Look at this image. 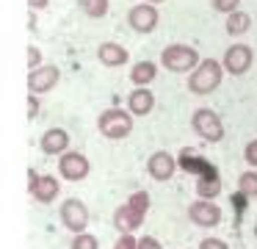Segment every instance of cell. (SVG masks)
<instances>
[{"instance_id": "1", "label": "cell", "mask_w": 257, "mask_h": 249, "mask_svg": "<svg viewBox=\"0 0 257 249\" xmlns=\"http://www.w3.org/2000/svg\"><path fill=\"white\" fill-rule=\"evenodd\" d=\"M224 77V64L218 58H202V64L188 75V92L196 97H207L221 86Z\"/></svg>"}, {"instance_id": "2", "label": "cell", "mask_w": 257, "mask_h": 249, "mask_svg": "<svg viewBox=\"0 0 257 249\" xmlns=\"http://www.w3.org/2000/svg\"><path fill=\"white\" fill-rule=\"evenodd\" d=\"M199 64H202V58L196 53V47H191V44L174 42V44H166L161 53V66L174 72V75H191Z\"/></svg>"}, {"instance_id": "3", "label": "cell", "mask_w": 257, "mask_h": 249, "mask_svg": "<svg viewBox=\"0 0 257 249\" xmlns=\"http://www.w3.org/2000/svg\"><path fill=\"white\" fill-rule=\"evenodd\" d=\"M133 119L136 116L127 108H116L113 105V108L100 111V116H97V130L105 138H111V141H122V138H127L133 133Z\"/></svg>"}, {"instance_id": "4", "label": "cell", "mask_w": 257, "mask_h": 249, "mask_svg": "<svg viewBox=\"0 0 257 249\" xmlns=\"http://www.w3.org/2000/svg\"><path fill=\"white\" fill-rule=\"evenodd\" d=\"M191 130L207 144L224 141V122L218 116V111L213 108H196L194 116H191Z\"/></svg>"}, {"instance_id": "5", "label": "cell", "mask_w": 257, "mask_h": 249, "mask_svg": "<svg viewBox=\"0 0 257 249\" xmlns=\"http://www.w3.org/2000/svg\"><path fill=\"white\" fill-rule=\"evenodd\" d=\"M58 216H61V224L67 227L72 235L86 232V227H89V221H91V213H89V208H86V202L78 197L64 199L61 208H58Z\"/></svg>"}, {"instance_id": "6", "label": "cell", "mask_w": 257, "mask_h": 249, "mask_svg": "<svg viewBox=\"0 0 257 249\" xmlns=\"http://www.w3.org/2000/svg\"><path fill=\"white\" fill-rule=\"evenodd\" d=\"M58 175L69 183H80L91 175V160L83 152H78V149H69V152H64L58 158Z\"/></svg>"}, {"instance_id": "7", "label": "cell", "mask_w": 257, "mask_h": 249, "mask_svg": "<svg viewBox=\"0 0 257 249\" xmlns=\"http://www.w3.org/2000/svg\"><path fill=\"white\" fill-rule=\"evenodd\" d=\"M221 219H224V213L213 199H194V202L188 205V221L196 224V227L210 230V227L221 224Z\"/></svg>"}, {"instance_id": "8", "label": "cell", "mask_w": 257, "mask_h": 249, "mask_svg": "<svg viewBox=\"0 0 257 249\" xmlns=\"http://www.w3.org/2000/svg\"><path fill=\"white\" fill-rule=\"evenodd\" d=\"M251 61H254V53H251L249 44H229L221 64H224V72H227V75L240 77L251 69Z\"/></svg>"}, {"instance_id": "9", "label": "cell", "mask_w": 257, "mask_h": 249, "mask_svg": "<svg viewBox=\"0 0 257 249\" xmlns=\"http://www.w3.org/2000/svg\"><path fill=\"white\" fill-rule=\"evenodd\" d=\"M161 22V14H158V6L150 3H139V6H130L127 11V25L133 28L136 33H152Z\"/></svg>"}, {"instance_id": "10", "label": "cell", "mask_w": 257, "mask_h": 249, "mask_svg": "<svg viewBox=\"0 0 257 249\" xmlns=\"http://www.w3.org/2000/svg\"><path fill=\"white\" fill-rule=\"evenodd\" d=\"M61 69L56 64H42L39 69L28 72V94H47L58 86Z\"/></svg>"}, {"instance_id": "11", "label": "cell", "mask_w": 257, "mask_h": 249, "mask_svg": "<svg viewBox=\"0 0 257 249\" xmlns=\"http://www.w3.org/2000/svg\"><path fill=\"white\" fill-rule=\"evenodd\" d=\"M174 172H177V158H174L172 152H166V149H155V152L147 158V175H150L152 180L166 183L174 177Z\"/></svg>"}, {"instance_id": "12", "label": "cell", "mask_w": 257, "mask_h": 249, "mask_svg": "<svg viewBox=\"0 0 257 249\" xmlns=\"http://www.w3.org/2000/svg\"><path fill=\"white\" fill-rule=\"evenodd\" d=\"M144 219H147L144 213L133 210L127 202H124V205H119V208L113 210V219L111 221H113V227L119 230V235H136V230L144 224Z\"/></svg>"}, {"instance_id": "13", "label": "cell", "mask_w": 257, "mask_h": 249, "mask_svg": "<svg viewBox=\"0 0 257 249\" xmlns=\"http://www.w3.org/2000/svg\"><path fill=\"white\" fill-rule=\"evenodd\" d=\"M39 149L45 155H58V158H61L64 152H69V133L64 130V127H50V130H45L39 138Z\"/></svg>"}, {"instance_id": "14", "label": "cell", "mask_w": 257, "mask_h": 249, "mask_svg": "<svg viewBox=\"0 0 257 249\" xmlns=\"http://www.w3.org/2000/svg\"><path fill=\"white\" fill-rule=\"evenodd\" d=\"M97 61L108 69H116V66H124L130 61V53L127 47H122L116 42H100L97 44Z\"/></svg>"}, {"instance_id": "15", "label": "cell", "mask_w": 257, "mask_h": 249, "mask_svg": "<svg viewBox=\"0 0 257 249\" xmlns=\"http://www.w3.org/2000/svg\"><path fill=\"white\" fill-rule=\"evenodd\" d=\"M28 191H31V197H34L36 202L50 205L53 199H58V194H61V183H58V177H53V175H39L36 186L28 188Z\"/></svg>"}, {"instance_id": "16", "label": "cell", "mask_w": 257, "mask_h": 249, "mask_svg": "<svg viewBox=\"0 0 257 249\" xmlns=\"http://www.w3.org/2000/svg\"><path fill=\"white\" fill-rule=\"evenodd\" d=\"M152 108H155V94L150 89H133L127 94V111L133 116H147L152 114Z\"/></svg>"}, {"instance_id": "17", "label": "cell", "mask_w": 257, "mask_h": 249, "mask_svg": "<svg viewBox=\"0 0 257 249\" xmlns=\"http://www.w3.org/2000/svg\"><path fill=\"white\" fill-rule=\"evenodd\" d=\"M158 77V64L155 61H136V66L130 69V83L136 89H147Z\"/></svg>"}, {"instance_id": "18", "label": "cell", "mask_w": 257, "mask_h": 249, "mask_svg": "<svg viewBox=\"0 0 257 249\" xmlns=\"http://www.w3.org/2000/svg\"><path fill=\"white\" fill-rule=\"evenodd\" d=\"M221 180H218L216 172H210V175H199L196 177V197L199 199H216L218 194H221Z\"/></svg>"}, {"instance_id": "19", "label": "cell", "mask_w": 257, "mask_h": 249, "mask_svg": "<svg viewBox=\"0 0 257 249\" xmlns=\"http://www.w3.org/2000/svg\"><path fill=\"white\" fill-rule=\"evenodd\" d=\"M251 28V17L246 14V11H235V14L227 17V22H224V31L229 33V36H243V33H249Z\"/></svg>"}, {"instance_id": "20", "label": "cell", "mask_w": 257, "mask_h": 249, "mask_svg": "<svg viewBox=\"0 0 257 249\" xmlns=\"http://www.w3.org/2000/svg\"><path fill=\"white\" fill-rule=\"evenodd\" d=\"M238 194L246 199L257 197V169H249L243 175H238Z\"/></svg>"}, {"instance_id": "21", "label": "cell", "mask_w": 257, "mask_h": 249, "mask_svg": "<svg viewBox=\"0 0 257 249\" xmlns=\"http://www.w3.org/2000/svg\"><path fill=\"white\" fill-rule=\"evenodd\" d=\"M78 6L86 17H91V20H102V17L108 14V9H111L108 0H78Z\"/></svg>"}, {"instance_id": "22", "label": "cell", "mask_w": 257, "mask_h": 249, "mask_svg": "<svg viewBox=\"0 0 257 249\" xmlns=\"http://www.w3.org/2000/svg\"><path fill=\"white\" fill-rule=\"evenodd\" d=\"M127 205H130L133 210H139V213L147 216V210H150V205H152L150 191H133V194L127 197Z\"/></svg>"}, {"instance_id": "23", "label": "cell", "mask_w": 257, "mask_h": 249, "mask_svg": "<svg viewBox=\"0 0 257 249\" xmlns=\"http://www.w3.org/2000/svg\"><path fill=\"white\" fill-rule=\"evenodd\" d=\"M69 249H100V241H97V235H91V232H78V235L69 241Z\"/></svg>"}, {"instance_id": "24", "label": "cell", "mask_w": 257, "mask_h": 249, "mask_svg": "<svg viewBox=\"0 0 257 249\" xmlns=\"http://www.w3.org/2000/svg\"><path fill=\"white\" fill-rule=\"evenodd\" d=\"M210 6L218 11V14H235V11H240V0H210Z\"/></svg>"}, {"instance_id": "25", "label": "cell", "mask_w": 257, "mask_h": 249, "mask_svg": "<svg viewBox=\"0 0 257 249\" xmlns=\"http://www.w3.org/2000/svg\"><path fill=\"white\" fill-rule=\"evenodd\" d=\"M243 158H246V163H249L251 169H257V138L246 141V147H243Z\"/></svg>"}, {"instance_id": "26", "label": "cell", "mask_w": 257, "mask_h": 249, "mask_svg": "<svg viewBox=\"0 0 257 249\" xmlns=\"http://www.w3.org/2000/svg\"><path fill=\"white\" fill-rule=\"evenodd\" d=\"M199 249H229V243L224 241V238L210 235V238H202L199 241Z\"/></svg>"}, {"instance_id": "27", "label": "cell", "mask_w": 257, "mask_h": 249, "mask_svg": "<svg viewBox=\"0 0 257 249\" xmlns=\"http://www.w3.org/2000/svg\"><path fill=\"white\" fill-rule=\"evenodd\" d=\"M42 66V53H39V47L36 44H28V69L34 72V69H39Z\"/></svg>"}, {"instance_id": "28", "label": "cell", "mask_w": 257, "mask_h": 249, "mask_svg": "<svg viewBox=\"0 0 257 249\" xmlns=\"http://www.w3.org/2000/svg\"><path fill=\"white\" fill-rule=\"evenodd\" d=\"M113 249H139V238L136 235H119L113 241Z\"/></svg>"}, {"instance_id": "29", "label": "cell", "mask_w": 257, "mask_h": 249, "mask_svg": "<svg viewBox=\"0 0 257 249\" xmlns=\"http://www.w3.org/2000/svg\"><path fill=\"white\" fill-rule=\"evenodd\" d=\"M42 111V103H39V94H28V119H36Z\"/></svg>"}, {"instance_id": "30", "label": "cell", "mask_w": 257, "mask_h": 249, "mask_svg": "<svg viewBox=\"0 0 257 249\" xmlns=\"http://www.w3.org/2000/svg\"><path fill=\"white\" fill-rule=\"evenodd\" d=\"M139 249H163V243L155 235H141L139 238Z\"/></svg>"}, {"instance_id": "31", "label": "cell", "mask_w": 257, "mask_h": 249, "mask_svg": "<svg viewBox=\"0 0 257 249\" xmlns=\"http://www.w3.org/2000/svg\"><path fill=\"white\" fill-rule=\"evenodd\" d=\"M28 6H31V11H42L50 6V0H28Z\"/></svg>"}, {"instance_id": "32", "label": "cell", "mask_w": 257, "mask_h": 249, "mask_svg": "<svg viewBox=\"0 0 257 249\" xmlns=\"http://www.w3.org/2000/svg\"><path fill=\"white\" fill-rule=\"evenodd\" d=\"M36 180H39V172H36V169H28V188H34Z\"/></svg>"}, {"instance_id": "33", "label": "cell", "mask_w": 257, "mask_h": 249, "mask_svg": "<svg viewBox=\"0 0 257 249\" xmlns=\"http://www.w3.org/2000/svg\"><path fill=\"white\" fill-rule=\"evenodd\" d=\"M28 28H31V31H36V11H31V17H28Z\"/></svg>"}, {"instance_id": "34", "label": "cell", "mask_w": 257, "mask_h": 249, "mask_svg": "<svg viewBox=\"0 0 257 249\" xmlns=\"http://www.w3.org/2000/svg\"><path fill=\"white\" fill-rule=\"evenodd\" d=\"M144 3H150V6H161L163 0H144Z\"/></svg>"}]
</instances>
